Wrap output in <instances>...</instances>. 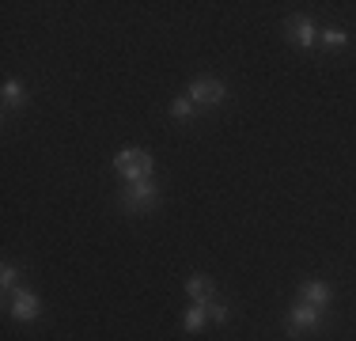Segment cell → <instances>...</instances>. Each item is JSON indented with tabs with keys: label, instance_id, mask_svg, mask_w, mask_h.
I'll use <instances>...</instances> for the list:
<instances>
[{
	"label": "cell",
	"instance_id": "obj_1",
	"mask_svg": "<svg viewBox=\"0 0 356 341\" xmlns=\"http://www.w3.org/2000/svg\"><path fill=\"white\" fill-rule=\"evenodd\" d=\"M114 171L129 182H148L151 178V156L144 148H125L114 156Z\"/></svg>",
	"mask_w": 356,
	"mask_h": 341
},
{
	"label": "cell",
	"instance_id": "obj_2",
	"mask_svg": "<svg viewBox=\"0 0 356 341\" xmlns=\"http://www.w3.org/2000/svg\"><path fill=\"white\" fill-rule=\"evenodd\" d=\"M156 201H159V189H156V182H129V189L121 194V209L125 212H148V209H156Z\"/></svg>",
	"mask_w": 356,
	"mask_h": 341
},
{
	"label": "cell",
	"instance_id": "obj_3",
	"mask_svg": "<svg viewBox=\"0 0 356 341\" xmlns=\"http://www.w3.org/2000/svg\"><path fill=\"white\" fill-rule=\"evenodd\" d=\"M189 99H193L197 106H220L227 99V87L220 80H212V76H201V80L189 83Z\"/></svg>",
	"mask_w": 356,
	"mask_h": 341
},
{
	"label": "cell",
	"instance_id": "obj_4",
	"mask_svg": "<svg viewBox=\"0 0 356 341\" xmlns=\"http://www.w3.org/2000/svg\"><path fill=\"white\" fill-rule=\"evenodd\" d=\"M318 322H322V311L311 307V303H300V307H292V315H288V330H292V333L315 330Z\"/></svg>",
	"mask_w": 356,
	"mask_h": 341
},
{
	"label": "cell",
	"instance_id": "obj_5",
	"mask_svg": "<svg viewBox=\"0 0 356 341\" xmlns=\"http://www.w3.org/2000/svg\"><path fill=\"white\" fill-rule=\"evenodd\" d=\"M300 296H303V303H311V307H318V311L333 300V292H330V285H326V280H303Z\"/></svg>",
	"mask_w": 356,
	"mask_h": 341
},
{
	"label": "cell",
	"instance_id": "obj_6",
	"mask_svg": "<svg viewBox=\"0 0 356 341\" xmlns=\"http://www.w3.org/2000/svg\"><path fill=\"white\" fill-rule=\"evenodd\" d=\"M186 292L193 296V303H201V307H209V303H216V285H212L209 277H201V273L186 280Z\"/></svg>",
	"mask_w": 356,
	"mask_h": 341
},
{
	"label": "cell",
	"instance_id": "obj_7",
	"mask_svg": "<svg viewBox=\"0 0 356 341\" xmlns=\"http://www.w3.org/2000/svg\"><path fill=\"white\" fill-rule=\"evenodd\" d=\"M12 315L19 318V322H34V318H38V296L34 292H15Z\"/></svg>",
	"mask_w": 356,
	"mask_h": 341
},
{
	"label": "cell",
	"instance_id": "obj_8",
	"mask_svg": "<svg viewBox=\"0 0 356 341\" xmlns=\"http://www.w3.org/2000/svg\"><path fill=\"white\" fill-rule=\"evenodd\" d=\"M288 30H292V42H295V45H303V50L318 42L315 23H311V19H303V15H300V19H292V23H288Z\"/></svg>",
	"mask_w": 356,
	"mask_h": 341
},
{
	"label": "cell",
	"instance_id": "obj_9",
	"mask_svg": "<svg viewBox=\"0 0 356 341\" xmlns=\"http://www.w3.org/2000/svg\"><path fill=\"white\" fill-rule=\"evenodd\" d=\"M318 42H322V45H330V50H341V45H348V34H345V30L326 27V30H318Z\"/></svg>",
	"mask_w": 356,
	"mask_h": 341
},
{
	"label": "cell",
	"instance_id": "obj_10",
	"mask_svg": "<svg viewBox=\"0 0 356 341\" xmlns=\"http://www.w3.org/2000/svg\"><path fill=\"white\" fill-rule=\"evenodd\" d=\"M171 118H178V121H189V118H193V99H189V95L174 99V103H171Z\"/></svg>",
	"mask_w": 356,
	"mask_h": 341
},
{
	"label": "cell",
	"instance_id": "obj_11",
	"mask_svg": "<svg viewBox=\"0 0 356 341\" xmlns=\"http://www.w3.org/2000/svg\"><path fill=\"white\" fill-rule=\"evenodd\" d=\"M205 318H209V307L193 303V307L186 311V330H189V333H193V330H201V326H205Z\"/></svg>",
	"mask_w": 356,
	"mask_h": 341
},
{
	"label": "cell",
	"instance_id": "obj_12",
	"mask_svg": "<svg viewBox=\"0 0 356 341\" xmlns=\"http://www.w3.org/2000/svg\"><path fill=\"white\" fill-rule=\"evenodd\" d=\"M4 103H8V106H23V103H27V91H23V83H15V80L4 83Z\"/></svg>",
	"mask_w": 356,
	"mask_h": 341
},
{
	"label": "cell",
	"instance_id": "obj_13",
	"mask_svg": "<svg viewBox=\"0 0 356 341\" xmlns=\"http://www.w3.org/2000/svg\"><path fill=\"white\" fill-rule=\"evenodd\" d=\"M15 277H19L15 265H4V269H0V285H4V292H12V288H15Z\"/></svg>",
	"mask_w": 356,
	"mask_h": 341
},
{
	"label": "cell",
	"instance_id": "obj_14",
	"mask_svg": "<svg viewBox=\"0 0 356 341\" xmlns=\"http://www.w3.org/2000/svg\"><path fill=\"white\" fill-rule=\"evenodd\" d=\"M209 318L212 322H227V307L224 303H209Z\"/></svg>",
	"mask_w": 356,
	"mask_h": 341
}]
</instances>
